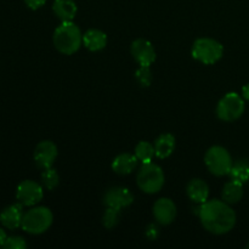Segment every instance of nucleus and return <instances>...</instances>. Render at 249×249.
Instances as JSON below:
<instances>
[{
    "label": "nucleus",
    "instance_id": "f257e3e1",
    "mask_svg": "<svg viewBox=\"0 0 249 249\" xmlns=\"http://www.w3.org/2000/svg\"><path fill=\"white\" fill-rule=\"evenodd\" d=\"M202 225L214 235L230 232L236 224V213L230 204L219 199H212L202 203L197 208Z\"/></svg>",
    "mask_w": 249,
    "mask_h": 249
},
{
    "label": "nucleus",
    "instance_id": "f03ea898",
    "mask_svg": "<svg viewBox=\"0 0 249 249\" xmlns=\"http://www.w3.org/2000/svg\"><path fill=\"white\" fill-rule=\"evenodd\" d=\"M83 43V34L79 27L72 21H63L53 32V45L65 55H73Z\"/></svg>",
    "mask_w": 249,
    "mask_h": 249
},
{
    "label": "nucleus",
    "instance_id": "7ed1b4c3",
    "mask_svg": "<svg viewBox=\"0 0 249 249\" xmlns=\"http://www.w3.org/2000/svg\"><path fill=\"white\" fill-rule=\"evenodd\" d=\"M53 220V216L50 209L46 207H34L24 213L21 228L31 235H40L50 229Z\"/></svg>",
    "mask_w": 249,
    "mask_h": 249
},
{
    "label": "nucleus",
    "instance_id": "20e7f679",
    "mask_svg": "<svg viewBox=\"0 0 249 249\" xmlns=\"http://www.w3.org/2000/svg\"><path fill=\"white\" fill-rule=\"evenodd\" d=\"M164 180L165 178L162 168L157 164H153L152 162L142 164L136 178L138 186L140 187L141 191L150 195L160 192L164 185Z\"/></svg>",
    "mask_w": 249,
    "mask_h": 249
},
{
    "label": "nucleus",
    "instance_id": "39448f33",
    "mask_svg": "<svg viewBox=\"0 0 249 249\" xmlns=\"http://www.w3.org/2000/svg\"><path fill=\"white\" fill-rule=\"evenodd\" d=\"M224 48L212 38L197 39L192 46V57L203 65H214L223 57Z\"/></svg>",
    "mask_w": 249,
    "mask_h": 249
},
{
    "label": "nucleus",
    "instance_id": "423d86ee",
    "mask_svg": "<svg viewBox=\"0 0 249 249\" xmlns=\"http://www.w3.org/2000/svg\"><path fill=\"white\" fill-rule=\"evenodd\" d=\"M204 162L209 172L216 177L230 174L233 164L229 151L221 146H213L209 148L204 156Z\"/></svg>",
    "mask_w": 249,
    "mask_h": 249
},
{
    "label": "nucleus",
    "instance_id": "0eeeda50",
    "mask_svg": "<svg viewBox=\"0 0 249 249\" xmlns=\"http://www.w3.org/2000/svg\"><path fill=\"white\" fill-rule=\"evenodd\" d=\"M245 99L237 92H228L219 101L216 114L224 122L237 121L245 112Z\"/></svg>",
    "mask_w": 249,
    "mask_h": 249
},
{
    "label": "nucleus",
    "instance_id": "6e6552de",
    "mask_svg": "<svg viewBox=\"0 0 249 249\" xmlns=\"http://www.w3.org/2000/svg\"><path fill=\"white\" fill-rule=\"evenodd\" d=\"M44 191L40 184L32 180H24L17 186L16 198L23 207H33L43 199Z\"/></svg>",
    "mask_w": 249,
    "mask_h": 249
},
{
    "label": "nucleus",
    "instance_id": "1a4fd4ad",
    "mask_svg": "<svg viewBox=\"0 0 249 249\" xmlns=\"http://www.w3.org/2000/svg\"><path fill=\"white\" fill-rule=\"evenodd\" d=\"M57 157V147L53 141H41L34 150V160L41 169H48L53 167Z\"/></svg>",
    "mask_w": 249,
    "mask_h": 249
},
{
    "label": "nucleus",
    "instance_id": "9d476101",
    "mask_svg": "<svg viewBox=\"0 0 249 249\" xmlns=\"http://www.w3.org/2000/svg\"><path fill=\"white\" fill-rule=\"evenodd\" d=\"M131 55L140 66H151L156 61V51L146 39H138L131 44Z\"/></svg>",
    "mask_w": 249,
    "mask_h": 249
},
{
    "label": "nucleus",
    "instance_id": "9b49d317",
    "mask_svg": "<svg viewBox=\"0 0 249 249\" xmlns=\"http://www.w3.org/2000/svg\"><path fill=\"white\" fill-rule=\"evenodd\" d=\"M134 201V196L125 187H112L105 195L104 202L107 207L122 209L129 207Z\"/></svg>",
    "mask_w": 249,
    "mask_h": 249
},
{
    "label": "nucleus",
    "instance_id": "f8f14e48",
    "mask_svg": "<svg viewBox=\"0 0 249 249\" xmlns=\"http://www.w3.org/2000/svg\"><path fill=\"white\" fill-rule=\"evenodd\" d=\"M153 216L160 225H169L177 216V206L169 198H160L153 206Z\"/></svg>",
    "mask_w": 249,
    "mask_h": 249
},
{
    "label": "nucleus",
    "instance_id": "ddd939ff",
    "mask_svg": "<svg viewBox=\"0 0 249 249\" xmlns=\"http://www.w3.org/2000/svg\"><path fill=\"white\" fill-rule=\"evenodd\" d=\"M23 206L21 203H15L2 209L0 213V224L9 230L21 228L22 219H23Z\"/></svg>",
    "mask_w": 249,
    "mask_h": 249
},
{
    "label": "nucleus",
    "instance_id": "4468645a",
    "mask_svg": "<svg viewBox=\"0 0 249 249\" xmlns=\"http://www.w3.org/2000/svg\"><path fill=\"white\" fill-rule=\"evenodd\" d=\"M187 196L195 203L202 204L208 201L209 187L203 180L194 179L187 185Z\"/></svg>",
    "mask_w": 249,
    "mask_h": 249
},
{
    "label": "nucleus",
    "instance_id": "2eb2a0df",
    "mask_svg": "<svg viewBox=\"0 0 249 249\" xmlns=\"http://www.w3.org/2000/svg\"><path fill=\"white\" fill-rule=\"evenodd\" d=\"M139 160L136 158L135 155H130V153H122V155L117 156L112 162V169L121 175H128L134 172V169L138 165Z\"/></svg>",
    "mask_w": 249,
    "mask_h": 249
},
{
    "label": "nucleus",
    "instance_id": "dca6fc26",
    "mask_svg": "<svg viewBox=\"0 0 249 249\" xmlns=\"http://www.w3.org/2000/svg\"><path fill=\"white\" fill-rule=\"evenodd\" d=\"M83 44L90 51H100L107 45V36L100 29H89L83 34Z\"/></svg>",
    "mask_w": 249,
    "mask_h": 249
},
{
    "label": "nucleus",
    "instance_id": "f3484780",
    "mask_svg": "<svg viewBox=\"0 0 249 249\" xmlns=\"http://www.w3.org/2000/svg\"><path fill=\"white\" fill-rule=\"evenodd\" d=\"M53 10L61 21H72L77 15V4L73 0H55Z\"/></svg>",
    "mask_w": 249,
    "mask_h": 249
},
{
    "label": "nucleus",
    "instance_id": "a211bd4d",
    "mask_svg": "<svg viewBox=\"0 0 249 249\" xmlns=\"http://www.w3.org/2000/svg\"><path fill=\"white\" fill-rule=\"evenodd\" d=\"M175 150V138L172 134H162L155 142L156 157L164 160L168 158Z\"/></svg>",
    "mask_w": 249,
    "mask_h": 249
},
{
    "label": "nucleus",
    "instance_id": "6ab92c4d",
    "mask_svg": "<svg viewBox=\"0 0 249 249\" xmlns=\"http://www.w3.org/2000/svg\"><path fill=\"white\" fill-rule=\"evenodd\" d=\"M221 197H223V201L229 204L238 203L243 197V184L236 180L226 182L223 187Z\"/></svg>",
    "mask_w": 249,
    "mask_h": 249
},
{
    "label": "nucleus",
    "instance_id": "aec40b11",
    "mask_svg": "<svg viewBox=\"0 0 249 249\" xmlns=\"http://www.w3.org/2000/svg\"><path fill=\"white\" fill-rule=\"evenodd\" d=\"M135 156L142 164L151 163L156 156L155 145L147 142V141H140L135 147Z\"/></svg>",
    "mask_w": 249,
    "mask_h": 249
},
{
    "label": "nucleus",
    "instance_id": "412c9836",
    "mask_svg": "<svg viewBox=\"0 0 249 249\" xmlns=\"http://www.w3.org/2000/svg\"><path fill=\"white\" fill-rule=\"evenodd\" d=\"M229 175L232 180L240 181L242 184L249 181V163L247 160H238L233 163Z\"/></svg>",
    "mask_w": 249,
    "mask_h": 249
},
{
    "label": "nucleus",
    "instance_id": "4be33fe9",
    "mask_svg": "<svg viewBox=\"0 0 249 249\" xmlns=\"http://www.w3.org/2000/svg\"><path fill=\"white\" fill-rule=\"evenodd\" d=\"M58 182H60V177H58L57 172L53 167L43 170V173H41V184L46 190L53 191V189L57 187Z\"/></svg>",
    "mask_w": 249,
    "mask_h": 249
},
{
    "label": "nucleus",
    "instance_id": "5701e85b",
    "mask_svg": "<svg viewBox=\"0 0 249 249\" xmlns=\"http://www.w3.org/2000/svg\"><path fill=\"white\" fill-rule=\"evenodd\" d=\"M119 219H121V209L111 208V207H107V209L104 213V218H102V223L104 226L107 229H112L119 223Z\"/></svg>",
    "mask_w": 249,
    "mask_h": 249
},
{
    "label": "nucleus",
    "instance_id": "b1692460",
    "mask_svg": "<svg viewBox=\"0 0 249 249\" xmlns=\"http://www.w3.org/2000/svg\"><path fill=\"white\" fill-rule=\"evenodd\" d=\"M136 80L141 87H150L152 83V73H151L150 66H140L135 73Z\"/></svg>",
    "mask_w": 249,
    "mask_h": 249
},
{
    "label": "nucleus",
    "instance_id": "393cba45",
    "mask_svg": "<svg viewBox=\"0 0 249 249\" xmlns=\"http://www.w3.org/2000/svg\"><path fill=\"white\" fill-rule=\"evenodd\" d=\"M2 248L5 249H26L27 243L21 236H10L6 238Z\"/></svg>",
    "mask_w": 249,
    "mask_h": 249
},
{
    "label": "nucleus",
    "instance_id": "a878e982",
    "mask_svg": "<svg viewBox=\"0 0 249 249\" xmlns=\"http://www.w3.org/2000/svg\"><path fill=\"white\" fill-rule=\"evenodd\" d=\"M27 6L32 10H38L40 9L41 6H44L46 2V0H24Z\"/></svg>",
    "mask_w": 249,
    "mask_h": 249
},
{
    "label": "nucleus",
    "instance_id": "bb28decb",
    "mask_svg": "<svg viewBox=\"0 0 249 249\" xmlns=\"http://www.w3.org/2000/svg\"><path fill=\"white\" fill-rule=\"evenodd\" d=\"M242 96H243V99L249 101V83L242 88Z\"/></svg>",
    "mask_w": 249,
    "mask_h": 249
},
{
    "label": "nucleus",
    "instance_id": "cd10ccee",
    "mask_svg": "<svg viewBox=\"0 0 249 249\" xmlns=\"http://www.w3.org/2000/svg\"><path fill=\"white\" fill-rule=\"evenodd\" d=\"M6 238H7L6 232H5V231L2 230L1 228H0V247H2V246H4V243H5V241H6Z\"/></svg>",
    "mask_w": 249,
    "mask_h": 249
},
{
    "label": "nucleus",
    "instance_id": "c85d7f7f",
    "mask_svg": "<svg viewBox=\"0 0 249 249\" xmlns=\"http://www.w3.org/2000/svg\"><path fill=\"white\" fill-rule=\"evenodd\" d=\"M247 248H248V249H249V243H248V245H247Z\"/></svg>",
    "mask_w": 249,
    "mask_h": 249
}]
</instances>
